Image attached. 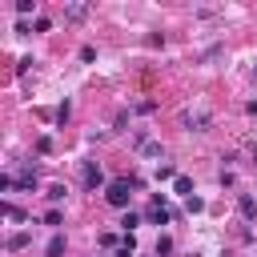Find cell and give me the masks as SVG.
Segmentation results:
<instances>
[{"label": "cell", "instance_id": "6da1fadb", "mask_svg": "<svg viewBox=\"0 0 257 257\" xmlns=\"http://www.w3.org/2000/svg\"><path fill=\"white\" fill-rule=\"evenodd\" d=\"M128 189H137V181H108L104 185V201L112 205V209H128Z\"/></svg>", "mask_w": 257, "mask_h": 257}, {"label": "cell", "instance_id": "7a4b0ae2", "mask_svg": "<svg viewBox=\"0 0 257 257\" xmlns=\"http://www.w3.org/2000/svg\"><path fill=\"white\" fill-rule=\"evenodd\" d=\"M100 185H104L100 165H96V161H84V189H100Z\"/></svg>", "mask_w": 257, "mask_h": 257}, {"label": "cell", "instance_id": "3957f363", "mask_svg": "<svg viewBox=\"0 0 257 257\" xmlns=\"http://www.w3.org/2000/svg\"><path fill=\"white\" fill-rule=\"evenodd\" d=\"M145 217H149V221H153V225H165V221H169V209H165V201H161V197H157V201H153V205H149V213H145Z\"/></svg>", "mask_w": 257, "mask_h": 257}, {"label": "cell", "instance_id": "277c9868", "mask_svg": "<svg viewBox=\"0 0 257 257\" xmlns=\"http://www.w3.org/2000/svg\"><path fill=\"white\" fill-rule=\"evenodd\" d=\"M185 124L197 128V133H205L209 128V112H185Z\"/></svg>", "mask_w": 257, "mask_h": 257}, {"label": "cell", "instance_id": "5b68a950", "mask_svg": "<svg viewBox=\"0 0 257 257\" xmlns=\"http://www.w3.org/2000/svg\"><path fill=\"white\" fill-rule=\"evenodd\" d=\"M237 209H241V217H245V221H253V217H257V201H253L249 193H241V201H237Z\"/></svg>", "mask_w": 257, "mask_h": 257}, {"label": "cell", "instance_id": "8992f818", "mask_svg": "<svg viewBox=\"0 0 257 257\" xmlns=\"http://www.w3.org/2000/svg\"><path fill=\"white\" fill-rule=\"evenodd\" d=\"M44 257H64V233H52V241L44 245Z\"/></svg>", "mask_w": 257, "mask_h": 257}, {"label": "cell", "instance_id": "52a82bcc", "mask_svg": "<svg viewBox=\"0 0 257 257\" xmlns=\"http://www.w3.org/2000/svg\"><path fill=\"white\" fill-rule=\"evenodd\" d=\"M16 189H28V193H32V189H36V169H24V173L16 177Z\"/></svg>", "mask_w": 257, "mask_h": 257}, {"label": "cell", "instance_id": "ba28073f", "mask_svg": "<svg viewBox=\"0 0 257 257\" xmlns=\"http://www.w3.org/2000/svg\"><path fill=\"white\" fill-rule=\"evenodd\" d=\"M173 189H177V193H181L185 201L193 197V181H189V177H177V181H173Z\"/></svg>", "mask_w": 257, "mask_h": 257}, {"label": "cell", "instance_id": "9c48e42d", "mask_svg": "<svg viewBox=\"0 0 257 257\" xmlns=\"http://www.w3.org/2000/svg\"><path fill=\"white\" fill-rule=\"evenodd\" d=\"M181 173L173 169V165H157V181H177Z\"/></svg>", "mask_w": 257, "mask_h": 257}, {"label": "cell", "instance_id": "30bf717a", "mask_svg": "<svg viewBox=\"0 0 257 257\" xmlns=\"http://www.w3.org/2000/svg\"><path fill=\"white\" fill-rule=\"evenodd\" d=\"M141 153H145V157H161V145H157V141H141Z\"/></svg>", "mask_w": 257, "mask_h": 257}, {"label": "cell", "instance_id": "8fae6325", "mask_svg": "<svg viewBox=\"0 0 257 257\" xmlns=\"http://www.w3.org/2000/svg\"><path fill=\"white\" fill-rule=\"evenodd\" d=\"M44 197H48L52 205H56V201H64V185H48V193H44Z\"/></svg>", "mask_w": 257, "mask_h": 257}, {"label": "cell", "instance_id": "7c38bea8", "mask_svg": "<svg viewBox=\"0 0 257 257\" xmlns=\"http://www.w3.org/2000/svg\"><path fill=\"white\" fill-rule=\"evenodd\" d=\"M4 217H8V221H24V213H20L12 201H4Z\"/></svg>", "mask_w": 257, "mask_h": 257}, {"label": "cell", "instance_id": "4fadbf2b", "mask_svg": "<svg viewBox=\"0 0 257 257\" xmlns=\"http://www.w3.org/2000/svg\"><path fill=\"white\" fill-rule=\"evenodd\" d=\"M24 245H28V233H12L8 237V249H24Z\"/></svg>", "mask_w": 257, "mask_h": 257}, {"label": "cell", "instance_id": "5bb4252c", "mask_svg": "<svg viewBox=\"0 0 257 257\" xmlns=\"http://www.w3.org/2000/svg\"><path fill=\"white\" fill-rule=\"evenodd\" d=\"M165 253H173V241L169 237H157V257H165Z\"/></svg>", "mask_w": 257, "mask_h": 257}, {"label": "cell", "instance_id": "9a60e30c", "mask_svg": "<svg viewBox=\"0 0 257 257\" xmlns=\"http://www.w3.org/2000/svg\"><path fill=\"white\" fill-rule=\"evenodd\" d=\"M185 209H189V213H201V209H205V201H201V197H189V201H185Z\"/></svg>", "mask_w": 257, "mask_h": 257}, {"label": "cell", "instance_id": "2e32d148", "mask_svg": "<svg viewBox=\"0 0 257 257\" xmlns=\"http://www.w3.org/2000/svg\"><path fill=\"white\" fill-rule=\"evenodd\" d=\"M120 225H124V233H128V229H137V225H141V217H137V213H124V221H120Z\"/></svg>", "mask_w": 257, "mask_h": 257}, {"label": "cell", "instance_id": "e0dca14e", "mask_svg": "<svg viewBox=\"0 0 257 257\" xmlns=\"http://www.w3.org/2000/svg\"><path fill=\"white\" fill-rule=\"evenodd\" d=\"M44 225H52V229H56V225H60V213H56V209H48V213H44Z\"/></svg>", "mask_w": 257, "mask_h": 257}, {"label": "cell", "instance_id": "ac0fdd59", "mask_svg": "<svg viewBox=\"0 0 257 257\" xmlns=\"http://www.w3.org/2000/svg\"><path fill=\"white\" fill-rule=\"evenodd\" d=\"M245 112H249V116H257V100H249V104H245Z\"/></svg>", "mask_w": 257, "mask_h": 257}, {"label": "cell", "instance_id": "d6986e66", "mask_svg": "<svg viewBox=\"0 0 257 257\" xmlns=\"http://www.w3.org/2000/svg\"><path fill=\"white\" fill-rule=\"evenodd\" d=\"M225 257H229V253H225Z\"/></svg>", "mask_w": 257, "mask_h": 257}, {"label": "cell", "instance_id": "ffe728a7", "mask_svg": "<svg viewBox=\"0 0 257 257\" xmlns=\"http://www.w3.org/2000/svg\"><path fill=\"white\" fill-rule=\"evenodd\" d=\"M253 72H257V68H253Z\"/></svg>", "mask_w": 257, "mask_h": 257}]
</instances>
